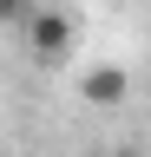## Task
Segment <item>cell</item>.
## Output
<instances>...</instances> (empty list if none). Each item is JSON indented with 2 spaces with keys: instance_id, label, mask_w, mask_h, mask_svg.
Listing matches in <instances>:
<instances>
[{
  "instance_id": "277c9868",
  "label": "cell",
  "mask_w": 151,
  "mask_h": 157,
  "mask_svg": "<svg viewBox=\"0 0 151 157\" xmlns=\"http://www.w3.org/2000/svg\"><path fill=\"white\" fill-rule=\"evenodd\" d=\"M118 157H145V151H118Z\"/></svg>"
},
{
  "instance_id": "3957f363",
  "label": "cell",
  "mask_w": 151,
  "mask_h": 157,
  "mask_svg": "<svg viewBox=\"0 0 151 157\" xmlns=\"http://www.w3.org/2000/svg\"><path fill=\"white\" fill-rule=\"evenodd\" d=\"M26 7H33V0H0V26H20Z\"/></svg>"
},
{
  "instance_id": "7a4b0ae2",
  "label": "cell",
  "mask_w": 151,
  "mask_h": 157,
  "mask_svg": "<svg viewBox=\"0 0 151 157\" xmlns=\"http://www.w3.org/2000/svg\"><path fill=\"white\" fill-rule=\"evenodd\" d=\"M79 98L99 105V111H118L125 98H131V72L125 66H85L79 72Z\"/></svg>"
},
{
  "instance_id": "6da1fadb",
  "label": "cell",
  "mask_w": 151,
  "mask_h": 157,
  "mask_svg": "<svg viewBox=\"0 0 151 157\" xmlns=\"http://www.w3.org/2000/svg\"><path fill=\"white\" fill-rule=\"evenodd\" d=\"M26 46L33 59H46V66H59V59H72V46H79V26H72V13L59 7H26Z\"/></svg>"
}]
</instances>
